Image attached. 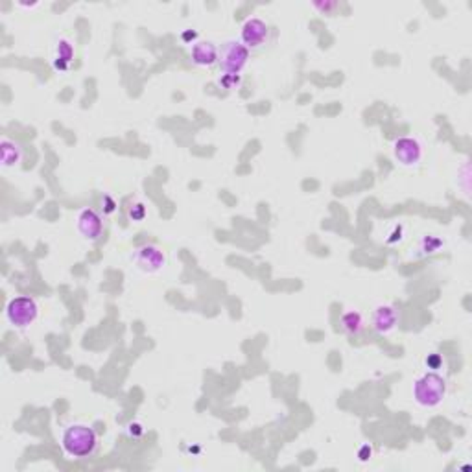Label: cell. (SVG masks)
Returning a JSON list of instances; mask_svg holds the SVG:
<instances>
[{
  "label": "cell",
  "instance_id": "cell-1",
  "mask_svg": "<svg viewBox=\"0 0 472 472\" xmlns=\"http://www.w3.org/2000/svg\"><path fill=\"white\" fill-rule=\"evenodd\" d=\"M61 447L65 454L74 458V460H83L96 452L98 435L94 428L83 422H76L70 424L61 438Z\"/></svg>",
  "mask_w": 472,
  "mask_h": 472
},
{
  "label": "cell",
  "instance_id": "cell-2",
  "mask_svg": "<svg viewBox=\"0 0 472 472\" xmlns=\"http://www.w3.org/2000/svg\"><path fill=\"white\" fill-rule=\"evenodd\" d=\"M411 393H413V400L421 408L432 410V408H438L439 404H443L444 397H447V380L439 373L427 371L413 382Z\"/></svg>",
  "mask_w": 472,
  "mask_h": 472
},
{
  "label": "cell",
  "instance_id": "cell-3",
  "mask_svg": "<svg viewBox=\"0 0 472 472\" xmlns=\"http://www.w3.org/2000/svg\"><path fill=\"white\" fill-rule=\"evenodd\" d=\"M37 318H39V305L34 297H13L6 305L8 323L13 325L15 329H28L37 321Z\"/></svg>",
  "mask_w": 472,
  "mask_h": 472
},
{
  "label": "cell",
  "instance_id": "cell-4",
  "mask_svg": "<svg viewBox=\"0 0 472 472\" xmlns=\"http://www.w3.org/2000/svg\"><path fill=\"white\" fill-rule=\"evenodd\" d=\"M251 50L247 46L242 43L240 39H229L225 45H223L222 52H220V72H225V74H234L242 76L244 69L249 63Z\"/></svg>",
  "mask_w": 472,
  "mask_h": 472
},
{
  "label": "cell",
  "instance_id": "cell-5",
  "mask_svg": "<svg viewBox=\"0 0 472 472\" xmlns=\"http://www.w3.org/2000/svg\"><path fill=\"white\" fill-rule=\"evenodd\" d=\"M393 155L398 161V165L406 168H415L421 165L424 157V148L422 144L413 137H400L393 143Z\"/></svg>",
  "mask_w": 472,
  "mask_h": 472
},
{
  "label": "cell",
  "instance_id": "cell-6",
  "mask_svg": "<svg viewBox=\"0 0 472 472\" xmlns=\"http://www.w3.org/2000/svg\"><path fill=\"white\" fill-rule=\"evenodd\" d=\"M238 39L242 41L249 50L262 48V46L267 43V39H269V26H267L266 21H262L260 17H249L244 24H242Z\"/></svg>",
  "mask_w": 472,
  "mask_h": 472
},
{
  "label": "cell",
  "instance_id": "cell-7",
  "mask_svg": "<svg viewBox=\"0 0 472 472\" xmlns=\"http://www.w3.org/2000/svg\"><path fill=\"white\" fill-rule=\"evenodd\" d=\"M133 262L144 274H159L166 266V255L157 245H143L135 251Z\"/></svg>",
  "mask_w": 472,
  "mask_h": 472
},
{
  "label": "cell",
  "instance_id": "cell-8",
  "mask_svg": "<svg viewBox=\"0 0 472 472\" xmlns=\"http://www.w3.org/2000/svg\"><path fill=\"white\" fill-rule=\"evenodd\" d=\"M398 319H400V316H398L397 307L389 305V302H384V305H378L375 308L373 318H371V327H373L376 334L389 336L397 329Z\"/></svg>",
  "mask_w": 472,
  "mask_h": 472
},
{
  "label": "cell",
  "instance_id": "cell-9",
  "mask_svg": "<svg viewBox=\"0 0 472 472\" xmlns=\"http://www.w3.org/2000/svg\"><path fill=\"white\" fill-rule=\"evenodd\" d=\"M76 227L78 233L89 242H98L103 233V220L94 209H81L78 218H76Z\"/></svg>",
  "mask_w": 472,
  "mask_h": 472
},
{
  "label": "cell",
  "instance_id": "cell-10",
  "mask_svg": "<svg viewBox=\"0 0 472 472\" xmlns=\"http://www.w3.org/2000/svg\"><path fill=\"white\" fill-rule=\"evenodd\" d=\"M190 57H192V63L196 67L211 69L212 65H216L218 59H220V50L211 41H198L196 45H192Z\"/></svg>",
  "mask_w": 472,
  "mask_h": 472
},
{
  "label": "cell",
  "instance_id": "cell-11",
  "mask_svg": "<svg viewBox=\"0 0 472 472\" xmlns=\"http://www.w3.org/2000/svg\"><path fill=\"white\" fill-rule=\"evenodd\" d=\"M74 43L69 37H59L56 43V48H54V59H52L54 69L59 70V72H67L72 61H74Z\"/></svg>",
  "mask_w": 472,
  "mask_h": 472
},
{
  "label": "cell",
  "instance_id": "cell-12",
  "mask_svg": "<svg viewBox=\"0 0 472 472\" xmlns=\"http://www.w3.org/2000/svg\"><path fill=\"white\" fill-rule=\"evenodd\" d=\"M340 325H342V330L351 338H356L364 332L365 329V319L364 314L356 310V308H349L342 314L340 318Z\"/></svg>",
  "mask_w": 472,
  "mask_h": 472
},
{
  "label": "cell",
  "instance_id": "cell-13",
  "mask_svg": "<svg viewBox=\"0 0 472 472\" xmlns=\"http://www.w3.org/2000/svg\"><path fill=\"white\" fill-rule=\"evenodd\" d=\"M0 150H2V168H12L23 161V148L10 138H2Z\"/></svg>",
  "mask_w": 472,
  "mask_h": 472
},
{
  "label": "cell",
  "instance_id": "cell-14",
  "mask_svg": "<svg viewBox=\"0 0 472 472\" xmlns=\"http://www.w3.org/2000/svg\"><path fill=\"white\" fill-rule=\"evenodd\" d=\"M443 245H444L443 240L438 238V236H433V234H427V236H422V240L419 242V249L417 251H421V253H419L421 256L433 255V253L441 251Z\"/></svg>",
  "mask_w": 472,
  "mask_h": 472
},
{
  "label": "cell",
  "instance_id": "cell-15",
  "mask_svg": "<svg viewBox=\"0 0 472 472\" xmlns=\"http://www.w3.org/2000/svg\"><path fill=\"white\" fill-rule=\"evenodd\" d=\"M218 85L225 89V91H234L242 85V76H234V74H225V72H220L218 76Z\"/></svg>",
  "mask_w": 472,
  "mask_h": 472
},
{
  "label": "cell",
  "instance_id": "cell-16",
  "mask_svg": "<svg viewBox=\"0 0 472 472\" xmlns=\"http://www.w3.org/2000/svg\"><path fill=\"white\" fill-rule=\"evenodd\" d=\"M424 364H427L428 371H433V373H438V371L444 365V362H443V358H441V354L432 353V354H428L427 360H424Z\"/></svg>",
  "mask_w": 472,
  "mask_h": 472
},
{
  "label": "cell",
  "instance_id": "cell-17",
  "mask_svg": "<svg viewBox=\"0 0 472 472\" xmlns=\"http://www.w3.org/2000/svg\"><path fill=\"white\" fill-rule=\"evenodd\" d=\"M312 8L318 10L321 15H332V12L340 8V4L338 2H312Z\"/></svg>",
  "mask_w": 472,
  "mask_h": 472
},
{
  "label": "cell",
  "instance_id": "cell-18",
  "mask_svg": "<svg viewBox=\"0 0 472 472\" xmlns=\"http://www.w3.org/2000/svg\"><path fill=\"white\" fill-rule=\"evenodd\" d=\"M130 218L133 220V222H143L144 218H146V207L143 205V203H135V205L130 207Z\"/></svg>",
  "mask_w": 472,
  "mask_h": 472
},
{
  "label": "cell",
  "instance_id": "cell-19",
  "mask_svg": "<svg viewBox=\"0 0 472 472\" xmlns=\"http://www.w3.org/2000/svg\"><path fill=\"white\" fill-rule=\"evenodd\" d=\"M144 432H146V430H144V427L141 424V422H130V424H127V435H130V438H133V439L143 438Z\"/></svg>",
  "mask_w": 472,
  "mask_h": 472
},
{
  "label": "cell",
  "instance_id": "cell-20",
  "mask_svg": "<svg viewBox=\"0 0 472 472\" xmlns=\"http://www.w3.org/2000/svg\"><path fill=\"white\" fill-rule=\"evenodd\" d=\"M373 455V449H371L369 443H364L362 447L358 449V458L360 461H367Z\"/></svg>",
  "mask_w": 472,
  "mask_h": 472
},
{
  "label": "cell",
  "instance_id": "cell-21",
  "mask_svg": "<svg viewBox=\"0 0 472 472\" xmlns=\"http://www.w3.org/2000/svg\"><path fill=\"white\" fill-rule=\"evenodd\" d=\"M181 39L183 41H192L194 45H196V39H198V32H194V30H185L181 34Z\"/></svg>",
  "mask_w": 472,
  "mask_h": 472
},
{
  "label": "cell",
  "instance_id": "cell-22",
  "mask_svg": "<svg viewBox=\"0 0 472 472\" xmlns=\"http://www.w3.org/2000/svg\"><path fill=\"white\" fill-rule=\"evenodd\" d=\"M102 203H105V212H113L114 211V201L109 196H103Z\"/></svg>",
  "mask_w": 472,
  "mask_h": 472
}]
</instances>
